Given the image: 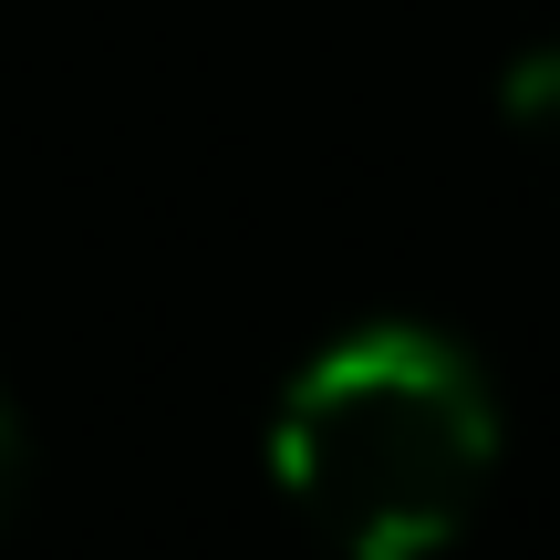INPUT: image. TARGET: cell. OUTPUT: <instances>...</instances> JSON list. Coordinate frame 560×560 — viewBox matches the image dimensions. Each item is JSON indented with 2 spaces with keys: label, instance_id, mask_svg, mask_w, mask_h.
Returning a JSON list of instances; mask_svg holds the SVG:
<instances>
[{
  "label": "cell",
  "instance_id": "cell-1",
  "mask_svg": "<svg viewBox=\"0 0 560 560\" xmlns=\"http://www.w3.org/2000/svg\"><path fill=\"white\" fill-rule=\"evenodd\" d=\"M499 467V405L467 342L374 322L301 363L270 416V478L342 560H436Z\"/></svg>",
  "mask_w": 560,
  "mask_h": 560
},
{
  "label": "cell",
  "instance_id": "cell-2",
  "mask_svg": "<svg viewBox=\"0 0 560 560\" xmlns=\"http://www.w3.org/2000/svg\"><path fill=\"white\" fill-rule=\"evenodd\" d=\"M499 104H509V125H520V136H560V42H540V52L509 62Z\"/></svg>",
  "mask_w": 560,
  "mask_h": 560
},
{
  "label": "cell",
  "instance_id": "cell-3",
  "mask_svg": "<svg viewBox=\"0 0 560 560\" xmlns=\"http://www.w3.org/2000/svg\"><path fill=\"white\" fill-rule=\"evenodd\" d=\"M11 488H21V425H11V405H0V509H11Z\"/></svg>",
  "mask_w": 560,
  "mask_h": 560
}]
</instances>
